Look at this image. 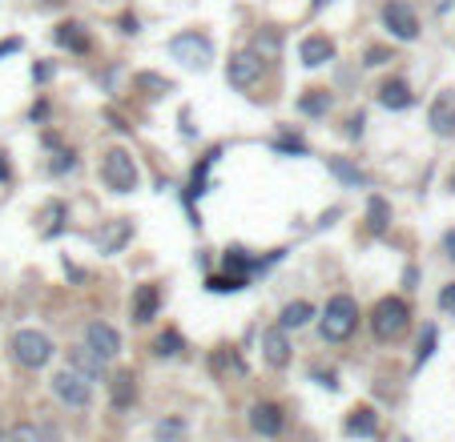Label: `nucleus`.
Wrapping results in <instances>:
<instances>
[{
  "mask_svg": "<svg viewBox=\"0 0 455 442\" xmlns=\"http://www.w3.org/2000/svg\"><path fill=\"white\" fill-rule=\"evenodd\" d=\"M359 326V302L351 294H335L322 310V338L327 342H347Z\"/></svg>",
  "mask_w": 455,
  "mask_h": 442,
  "instance_id": "f257e3e1",
  "label": "nucleus"
},
{
  "mask_svg": "<svg viewBox=\"0 0 455 442\" xmlns=\"http://www.w3.org/2000/svg\"><path fill=\"white\" fill-rule=\"evenodd\" d=\"M101 181L113 189V193H133L137 181H142V173H137V165H133V157L125 149H109L101 157Z\"/></svg>",
  "mask_w": 455,
  "mask_h": 442,
  "instance_id": "f03ea898",
  "label": "nucleus"
},
{
  "mask_svg": "<svg viewBox=\"0 0 455 442\" xmlns=\"http://www.w3.org/2000/svg\"><path fill=\"white\" fill-rule=\"evenodd\" d=\"M169 57L182 61L186 69H206V65L214 61V41H210L206 32H177V37L169 41Z\"/></svg>",
  "mask_w": 455,
  "mask_h": 442,
  "instance_id": "7ed1b4c3",
  "label": "nucleus"
},
{
  "mask_svg": "<svg viewBox=\"0 0 455 442\" xmlns=\"http://www.w3.org/2000/svg\"><path fill=\"white\" fill-rule=\"evenodd\" d=\"M407 318H411V310L403 298H383V302L375 305V314H371V330H375V338L395 342L407 330Z\"/></svg>",
  "mask_w": 455,
  "mask_h": 442,
  "instance_id": "20e7f679",
  "label": "nucleus"
},
{
  "mask_svg": "<svg viewBox=\"0 0 455 442\" xmlns=\"http://www.w3.org/2000/svg\"><path fill=\"white\" fill-rule=\"evenodd\" d=\"M12 358L28 366V370H41L48 358H52V342H48V334L41 330H17L12 334Z\"/></svg>",
  "mask_w": 455,
  "mask_h": 442,
  "instance_id": "39448f33",
  "label": "nucleus"
},
{
  "mask_svg": "<svg viewBox=\"0 0 455 442\" xmlns=\"http://www.w3.org/2000/svg\"><path fill=\"white\" fill-rule=\"evenodd\" d=\"M383 24L395 41H415L419 37V17L407 0H387L383 4Z\"/></svg>",
  "mask_w": 455,
  "mask_h": 442,
  "instance_id": "423d86ee",
  "label": "nucleus"
},
{
  "mask_svg": "<svg viewBox=\"0 0 455 442\" xmlns=\"http://www.w3.org/2000/svg\"><path fill=\"white\" fill-rule=\"evenodd\" d=\"M226 81H230L234 89H254V85L262 81V57H258V52H238V57H230Z\"/></svg>",
  "mask_w": 455,
  "mask_h": 442,
  "instance_id": "0eeeda50",
  "label": "nucleus"
},
{
  "mask_svg": "<svg viewBox=\"0 0 455 442\" xmlns=\"http://www.w3.org/2000/svg\"><path fill=\"white\" fill-rule=\"evenodd\" d=\"M52 394L61 398V402H69V406H89L93 386H89V378H81L77 370H61L52 378Z\"/></svg>",
  "mask_w": 455,
  "mask_h": 442,
  "instance_id": "6e6552de",
  "label": "nucleus"
},
{
  "mask_svg": "<svg viewBox=\"0 0 455 442\" xmlns=\"http://www.w3.org/2000/svg\"><path fill=\"white\" fill-rule=\"evenodd\" d=\"M85 346L93 350L97 358H117L121 354V334L109 322H89L85 330Z\"/></svg>",
  "mask_w": 455,
  "mask_h": 442,
  "instance_id": "1a4fd4ad",
  "label": "nucleus"
},
{
  "mask_svg": "<svg viewBox=\"0 0 455 442\" xmlns=\"http://www.w3.org/2000/svg\"><path fill=\"white\" fill-rule=\"evenodd\" d=\"M427 121H432V129L439 133V137H452V133H455V93H452V89H443V93L432 101Z\"/></svg>",
  "mask_w": 455,
  "mask_h": 442,
  "instance_id": "9d476101",
  "label": "nucleus"
},
{
  "mask_svg": "<svg viewBox=\"0 0 455 442\" xmlns=\"http://www.w3.org/2000/svg\"><path fill=\"white\" fill-rule=\"evenodd\" d=\"M298 57H302V65H307V69H318V65L335 61V41H331V37H322V32H311V37L298 45Z\"/></svg>",
  "mask_w": 455,
  "mask_h": 442,
  "instance_id": "9b49d317",
  "label": "nucleus"
},
{
  "mask_svg": "<svg viewBox=\"0 0 455 442\" xmlns=\"http://www.w3.org/2000/svg\"><path fill=\"white\" fill-rule=\"evenodd\" d=\"M250 426H254L258 434H266V439H274V434L282 430V410H278L274 402H258V406L250 410Z\"/></svg>",
  "mask_w": 455,
  "mask_h": 442,
  "instance_id": "f8f14e48",
  "label": "nucleus"
},
{
  "mask_svg": "<svg viewBox=\"0 0 455 442\" xmlns=\"http://www.w3.org/2000/svg\"><path fill=\"white\" fill-rule=\"evenodd\" d=\"M157 305H162V294H157V285H137L133 290V322H153L157 318Z\"/></svg>",
  "mask_w": 455,
  "mask_h": 442,
  "instance_id": "ddd939ff",
  "label": "nucleus"
},
{
  "mask_svg": "<svg viewBox=\"0 0 455 442\" xmlns=\"http://www.w3.org/2000/svg\"><path fill=\"white\" fill-rule=\"evenodd\" d=\"M262 354L270 366H287L290 362V342H287V330H266L262 334Z\"/></svg>",
  "mask_w": 455,
  "mask_h": 442,
  "instance_id": "4468645a",
  "label": "nucleus"
},
{
  "mask_svg": "<svg viewBox=\"0 0 455 442\" xmlns=\"http://www.w3.org/2000/svg\"><path fill=\"white\" fill-rule=\"evenodd\" d=\"M52 41H57L61 48H69V52H89V37H85V24H77V21L57 24Z\"/></svg>",
  "mask_w": 455,
  "mask_h": 442,
  "instance_id": "2eb2a0df",
  "label": "nucleus"
},
{
  "mask_svg": "<svg viewBox=\"0 0 455 442\" xmlns=\"http://www.w3.org/2000/svg\"><path fill=\"white\" fill-rule=\"evenodd\" d=\"M129 233H133V225H129L125 217H117V221H109V225L101 230V237H97V245H101V254H117L121 245L129 241Z\"/></svg>",
  "mask_w": 455,
  "mask_h": 442,
  "instance_id": "dca6fc26",
  "label": "nucleus"
},
{
  "mask_svg": "<svg viewBox=\"0 0 455 442\" xmlns=\"http://www.w3.org/2000/svg\"><path fill=\"white\" fill-rule=\"evenodd\" d=\"M101 362H105V358H97L89 346H77L69 354V370H77L81 378H89V382H93V378H101Z\"/></svg>",
  "mask_w": 455,
  "mask_h": 442,
  "instance_id": "f3484780",
  "label": "nucleus"
},
{
  "mask_svg": "<svg viewBox=\"0 0 455 442\" xmlns=\"http://www.w3.org/2000/svg\"><path fill=\"white\" fill-rule=\"evenodd\" d=\"M375 430H379V414H375L371 406L351 410V419H347V434H355V439H371Z\"/></svg>",
  "mask_w": 455,
  "mask_h": 442,
  "instance_id": "a211bd4d",
  "label": "nucleus"
},
{
  "mask_svg": "<svg viewBox=\"0 0 455 442\" xmlns=\"http://www.w3.org/2000/svg\"><path fill=\"white\" fill-rule=\"evenodd\" d=\"M379 101H383L387 109H407L415 97H411L407 81H387L383 89H379Z\"/></svg>",
  "mask_w": 455,
  "mask_h": 442,
  "instance_id": "6ab92c4d",
  "label": "nucleus"
},
{
  "mask_svg": "<svg viewBox=\"0 0 455 442\" xmlns=\"http://www.w3.org/2000/svg\"><path fill=\"white\" fill-rule=\"evenodd\" d=\"M311 318H314L311 302H290L287 310H282V318H278V330H298V326H307Z\"/></svg>",
  "mask_w": 455,
  "mask_h": 442,
  "instance_id": "aec40b11",
  "label": "nucleus"
},
{
  "mask_svg": "<svg viewBox=\"0 0 455 442\" xmlns=\"http://www.w3.org/2000/svg\"><path fill=\"white\" fill-rule=\"evenodd\" d=\"M331 109V93L327 89H311V93L298 101V113H307V117H322Z\"/></svg>",
  "mask_w": 455,
  "mask_h": 442,
  "instance_id": "412c9836",
  "label": "nucleus"
},
{
  "mask_svg": "<svg viewBox=\"0 0 455 442\" xmlns=\"http://www.w3.org/2000/svg\"><path fill=\"white\" fill-rule=\"evenodd\" d=\"M109 390H113V406H129V402H133V394H137L133 374H117V378L109 382Z\"/></svg>",
  "mask_w": 455,
  "mask_h": 442,
  "instance_id": "4be33fe9",
  "label": "nucleus"
},
{
  "mask_svg": "<svg viewBox=\"0 0 455 442\" xmlns=\"http://www.w3.org/2000/svg\"><path fill=\"white\" fill-rule=\"evenodd\" d=\"M367 217H371V230H375V233H383V230H387V221H391V205H387L379 193L367 201Z\"/></svg>",
  "mask_w": 455,
  "mask_h": 442,
  "instance_id": "5701e85b",
  "label": "nucleus"
},
{
  "mask_svg": "<svg viewBox=\"0 0 455 442\" xmlns=\"http://www.w3.org/2000/svg\"><path fill=\"white\" fill-rule=\"evenodd\" d=\"M331 173L338 181H347V185H367V173H359L355 165H347L342 157H331Z\"/></svg>",
  "mask_w": 455,
  "mask_h": 442,
  "instance_id": "b1692460",
  "label": "nucleus"
},
{
  "mask_svg": "<svg viewBox=\"0 0 455 442\" xmlns=\"http://www.w3.org/2000/svg\"><path fill=\"white\" fill-rule=\"evenodd\" d=\"M137 85L142 89H149V93H173V81H166V77H157V72H137Z\"/></svg>",
  "mask_w": 455,
  "mask_h": 442,
  "instance_id": "393cba45",
  "label": "nucleus"
},
{
  "mask_svg": "<svg viewBox=\"0 0 455 442\" xmlns=\"http://www.w3.org/2000/svg\"><path fill=\"white\" fill-rule=\"evenodd\" d=\"M8 442H45V434H41L37 426L21 422V426H12V430H8Z\"/></svg>",
  "mask_w": 455,
  "mask_h": 442,
  "instance_id": "a878e982",
  "label": "nucleus"
},
{
  "mask_svg": "<svg viewBox=\"0 0 455 442\" xmlns=\"http://www.w3.org/2000/svg\"><path fill=\"white\" fill-rule=\"evenodd\" d=\"M242 285H246V278H238V274H230V278H210V290H214V294H234Z\"/></svg>",
  "mask_w": 455,
  "mask_h": 442,
  "instance_id": "bb28decb",
  "label": "nucleus"
},
{
  "mask_svg": "<svg viewBox=\"0 0 455 442\" xmlns=\"http://www.w3.org/2000/svg\"><path fill=\"white\" fill-rule=\"evenodd\" d=\"M157 354H182V334H177V330H166V334L157 338Z\"/></svg>",
  "mask_w": 455,
  "mask_h": 442,
  "instance_id": "cd10ccee",
  "label": "nucleus"
},
{
  "mask_svg": "<svg viewBox=\"0 0 455 442\" xmlns=\"http://www.w3.org/2000/svg\"><path fill=\"white\" fill-rule=\"evenodd\" d=\"M254 45H258L262 57H278V32H270V28H266V32H258V41H254Z\"/></svg>",
  "mask_w": 455,
  "mask_h": 442,
  "instance_id": "c85d7f7f",
  "label": "nucleus"
},
{
  "mask_svg": "<svg viewBox=\"0 0 455 442\" xmlns=\"http://www.w3.org/2000/svg\"><path fill=\"white\" fill-rule=\"evenodd\" d=\"M432 350H435V326H427L423 330V342H419V358H415V362H427Z\"/></svg>",
  "mask_w": 455,
  "mask_h": 442,
  "instance_id": "c756f323",
  "label": "nucleus"
},
{
  "mask_svg": "<svg viewBox=\"0 0 455 442\" xmlns=\"http://www.w3.org/2000/svg\"><path fill=\"white\" fill-rule=\"evenodd\" d=\"M278 149H287V153H298V157H307V141H298V137H282V141H278Z\"/></svg>",
  "mask_w": 455,
  "mask_h": 442,
  "instance_id": "7c9ffc66",
  "label": "nucleus"
},
{
  "mask_svg": "<svg viewBox=\"0 0 455 442\" xmlns=\"http://www.w3.org/2000/svg\"><path fill=\"white\" fill-rule=\"evenodd\" d=\"M439 305L455 314V285H443V294H439Z\"/></svg>",
  "mask_w": 455,
  "mask_h": 442,
  "instance_id": "2f4dec72",
  "label": "nucleus"
},
{
  "mask_svg": "<svg viewBox=\"0 0 455 442\" xmlns=\"http://www.w3.org/2000/svg\"><path fill=\"white\" fill-rule=\"evenodd\" d=\"M387 61V48H371V52H367V65H383Z\"/></svg>",
  "mask_w": 455,
  "mask_h": 442,
  "instance_id": "473e14b6",
  "label": "nucleus"
},
{
  "mask_svg": "<svg viewBox=\"0 0 455 442\" xmlns=\"http://www.w3.org/2000/svg\"><path fill=\"white\" fill-rule=\"evenodd\" d=\"M121 32H142V24H137V17H121Z\"/></svg>",
  "mask_w": 455,
  "mask_h": 442,
  "instance_id": "72a5a7b5",
  "label": "nucleus"
},
{
  "mask_svg": "<svg viewBox=\"0 0 455 442\" xmlns=\"http://www.w3.org/2000/svg\"><path fill=\"white\" fill-rule=\"evenodd\" d=\"M17 48H21V41L8 37V41H0V57H8V52H17Z\"/></svg>",
  "mask_w": 455,
  "mask_h": 442,
  "instance_id": "f704fd0d",
  "label": "nucleus"
},
{
  "mask_svg": "<svg viewBox=\"0 0 455 442\" xmlns=\"http://www.w3.org/2000/svg\"><path fill=\"white\" fill-rule=\"evenodd\" d=\"M443 250H447V257H455V230H447V237H443Z\"/></svg>",
  "mask_w": 455,
  "mask_h": 442,
  "instance_id": "c9c22d12",
  "label": "nucleus"
},
{
  "mask_svg": "<svg viewBox=\"0 0 455 442\" xmlns=\"http://www.w3.org/2000/svg\"><path fill=\"white\" fill-rule=\"evenodd\" d=\"M347 133H351V137H359V133H362V113L351 117V129H347Z\"/></svg>",
  "mask_w": 455,
  "mask_h": 442,
  "instance_id": "e433bc0d",
  "label": "nucleus"
},
{
  "mask_svg": "<svg viewBox=\"0 0 455 442\" xmlns=\"http://www.w3.org/2000/svg\"><path fill=\"white\" fill-rule=\"evenodd\" d=\"M32 77H37V81H48V77H52V69H48V65H37V69H32Z\"/></svg>",
  "mask_w": 455,
  "mask_h": 442,
  "instance_id": "4c0bfd02",
  "label": "nucleus"
},
{
  "mask_svg": "<svg viewBox=\"0 0 455 442\" xmlns=\"http://www.w3.org/2000/svg\"><path fill=\"white\" fill-rule=\"evenodd\" d=\"M12 177V169H8V161H4V153H0V181H8Z\"/></svg>",
  "mask_w": 455,
  "mask_h": 442,
  "instance_id": "58836bf2",
  "label": "nucleus"
},
{
  "mask_svg": "<svg viewBox=\"0 0 455 442\" xmlns=\"http://www.w3.org/2000/svg\"><path fill=\"white\" fill-rule=\"evenodd\" d=\"M322 4H331V0H314V8H322Z\"/></svg>",
  "mask_w": 455,
  "mask_h": 442,
  "instance_id": "ea45409f",
  "label": "nucleus"
}]
</instances>
